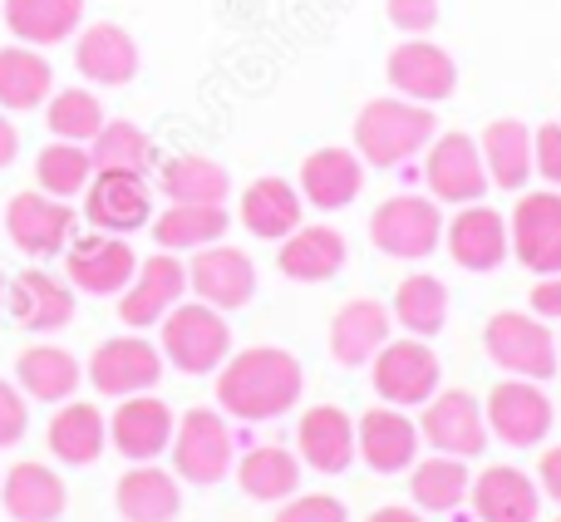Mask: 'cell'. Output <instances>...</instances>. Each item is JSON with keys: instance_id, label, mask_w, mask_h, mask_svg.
I'll use <instances>...</instances> for the list:
<instances>
[{"instance_id": "cell-10", "label": "cell", "mask_w": 561, "mask_h": 522, "mask_svg": "<svg viewBox=\"0 0 561 522\" xmlns=\"http://www.w3.org/2000/svg\"><path fill=\"white\" fill-rule=\"evenodd\" d=\"M424 183L434 193V203H478L488 193V168H483V148L468 134H434L424 158Z\"/></svg>"}, {"instance_id": "cell-43", "label": "cell", "mask_w": 561, "mask_h": 522, "mask_svg": "<svg viewBox=\"0 0 561 522\" xmlns=\"http://www.w3.org/2000/svg\"><path fill=\"white\" fill-rule=\"evenodd\" d=\"M45 124H49V134L65 138V144L89 148L99 128L108 124V114H104V104H99L94 89L69 84V89H55V94L45 99Z\"/></svg>"}, {"instance_id": "cell-20", "label": "cell", "mask_w": 561, "mask_h": 522, "mask_svg": "<svg viewBox=\"0 0 561 522\" xmlns=\"http://www.w3.org/2000/svg\"><path fill=\"white\" fill-rule=\"evenodd\" d=\"M173 409L158 395H128L108 419V444L128 458V464H153L158 454L173 449Z\"/></svg>"}, {"instance_id": "cell-16", "label": "cell", "mask_w": 561, "mask_h": 522, "mask_svg": "<svg viewBox=\"0 0 561 522\" xmlns=\"http://www.w3.org/2000/svg\"><path fill=\"white\" fill-rule=\"evenodd\" d=\"M183 291H187V266L178 261V252H158V257L138 261L134 281H128L124 296H118V320H124L128 330L158 326V320L183 300Z\"/></svg>"}, {"instance_id": "cell-22", "label": "cell", "mask_w": 561, "mask_h": 522, "mask_svg": "<svg viewBox=\"0 0 561 522\" xmlns=\"http://www.w3.org/2000/svg\"><path fill=\"white\" fill-rule=\"evenodd\" d=\"M513 252L507 237V217L493 213L488 203H468L463 213L448 223V257L463 271H497Z\"/></svg>"}, {"instance_id": "cell-21", "label": "cell", "mask_w": 561, "mask_h": 522, "mask_svg": "<svg viewBox=\"0 0 561 522\" xmlns=\"http://www.w3.org/2000/svg\"><path fill=\"white\" fill-rule=\"evenodd\" d=\"M419 444H424L419 424L394 405L369 409V415L355 424V454L365 458L375 474H404V468H414Z\"/></svg>"}, {"instance_id": "cell-49", "label": "cell", "mask_w": 561, "mask_h": 522, "mask_svg": "<svg viewBox=\"0 0 561 522\" xmlns=\"http://www.w3.org/2000/svg\"><path fill=\"white\" fill-rule=\"evenodd\" d=\"M533 310L537 316H557L561 320V271L557 276H542L533 286Z\"/></svg>"}, {"instance_id": "cell-54", "label": "cell", "mask_w": 561, "mask_h": 522, "mask_svg": "<svg viewBox=\"0 0 561 522\" xmlns=\"http://www.w3.org/2000/svg\"><path fill=\"white\" fill-rule=\"evenodd\" d=\"M557 350H561V336H557Z\"/></svg>"}, {"instance_id": "cell-2", "label": "cell", "mask_w": 561, "mask_h": 522, "mask_svg": "<svg viewBox=\"0 0 561 522\" xmlns=\"http://www.w3.org/2000/svg\"><path fill=\"white\" fill-rule=\"evenodd\" d=\"M438 134V118L428 104L394 94V99H369L355 118V154L369 168H399L404 158L424 154Z\"/></svg>"}, {"instance_id": "cell-7", "label": "cell", "mask_w": 561, "mask_h": 522, "mask_svg": "<svg viewBox=\"0 0 561 522\" xmlns=\"http://www.w3.org/2000/svg\"><path fill=\"white\" fill-rule=\"evenodd\" d=\"M369 365H375L379 399L394 405V409H419V405H428V399L438 395V355L419 336L389 340Z\"/></svg>"}, {"instance_id": "cell-13", "label": "cell", "mask_w": 561, "mask_h": 522, "mask_svg": "<svg viewBox=\"0 0 561 522\" xmlns=\"http://www.w3.org/2000/svg\"><path fill=\"white\" fill-rule=\"evenodd\" d=\"M385 79L414 104H444L458 89V65L444 45L434 39H404V45L389 49L385 59Z\"/></svg>"}, {"instance_id": "cell-55", "label": "cell", "mask_w": 561, "mask_h": 522, "mask_svg": "<svg viewBox=\"0 0 561 522\" xmlns=\"http://www.w3.org/2000/svg\"><path fill=\"white\" fill-rule=\"evenodd\" d=\"M557 522H561V518H557Z\"/></svg>"}, {"instance_id": "cell-46", "label": "cell", "mask_w": 561, "mask_h": 522, "mask_svg": "<svg viewBox=\"0 0 561 522\" xmlns=\"http://www.w3.org/2000/svg\"><path fill=\"white\" fill-rule=\"evenodd\" d=\"M385 15L399 35H428L438 25V0H385Z\"/></svg>"}, {"instance_id": "cell-6", "label": "cell", "mask_w": 561, "mask_h": 522, "mask_svg": "<svg viewBox=\"0 0 561 522\" xmlns=\"http://www.w3.org/2000/svg\"><path fill=\"white\" fill-rule=\"evenodd\" d=\"M173 468L197 488H213L232 474V429L217 409H187L173 429Z\"/></svg>"}, {"instance_id": "cell-38", "label": "cell", "mask_w": 561, "mask_h": 522, "mask_svg": "<svg viewBox=\"0 0 561 522\" xmlns=\"http://www.w3.org/2000/svg\"><path fill=\"white\" fill-rule=\"evenodd\" d=\"M158 188L168 203H222L232 197V173L203 154H178L158 168Z\"/></svg>"}, {"instance_id": "cell-37", "label": "cell", "mask_w": 561, "mask_h": 522, "mask_svg": "<svg viewBox=\"0 0 561 522\" xmlns=\"http://www.w3.org/2000/svg\"><path fill=\"white\" fill-rule=\"evenodd\" d=\"M55 94V69L35 45H0V109H39Z\"/></svg>"}, {"instance_id": "cell-14", "label": "cell", "mask_w": 561, "mask_h": 522, "mask_svg": "<svg viewBox=\"0 0 561 522\" xmlns=\"http://www.w3.org/2000/svg\"><path fill=\"white\" fill-rule=\"evenodd\" d=\"M134 271H138V257L124 237L94 232V237H75L65 247V276L84 296H124Z\"/></svg>"}, {"instance_id": "cell-18", "label": "cell", "mask_w": 561, "mask_h": 522, "mask_svg": "<svg viewBox=\"0 0 561 522\" xmlns=\"http://www.w3.org/2000/svg\"><path fill=\"white\" fill-rule=\"evenodd\" d=\"M84 217L108 237H128L153 223V193L138 173H94L84 188Z\"/></svg>"}, {"instance_id": "cell-35", "label": "cell", "mask_w": 561, "mask_h": 522, "mask_svg": "<svg viewBox=\"0 0 561 522\" xmlns=\"http://www.w3.org/2000/svg\"><path fill=\"white\" fill-rule=\"evenodd\" d=\"M300 188H290L286 178H256L242 193V223L252 237H266V242H286L300 227Z\"/></svg>"}, {"instance_id": "cell-48", "label": "cell", "mask_w": 561, "mask_h": 522, "mask_svg": "<svg viewBox=\"0 0 561 522\" xmlns=\"http://www.w3.org/2000/svg\"><path fill=\"white\" fill-rule=\"evenodd\" d=\"M533 163H537V173L561 193V124H547V128L533 134Z\"/></svg>"}, {"instance_id": "cell-26", "label": "cell", "mask_w": 561, "mask_h": 522, "mask_svg": "<svg viewBox=\"0 0 561 522\" xmlns=\"http://www.w3.org/2000/svg\"><path fill=\"white\" fill-rule=\"evenodd\" d=\"M75 65L89 84H104V89H118L138 75V45L124 25L114 20H99V25L79 30L75 39Z\"/></svg>"}, {"instance_id": "cell-44", "label": "cell", "mask_w": 561, "mask_h": 522, "mask_svg": "<svg viewBox=\"0 0 561 522\" xmlns=\"http://www.w3.org/2000/svg\"><path fill=\"white\" fill-rule=\"evenodd\" d=\"M89 178H94V158H89L84 144H65V138H55V144H45L35 154V183H39V193L59 197V203L84 193Z\"/></svg>"}, {"instance_id": "cell-9", "label": "cell", "mask_w": 561, "mask_h": 522, "mask_svg": "<svg viewBox=\"0 0 561 522\" xmlns=\"http://www.w3.org/2000/svg\"><path fill=\"white\" fill-rule=\"evenodd\" d=\"M552 399L542 395L537 379H517L507 375L503 385L488 389V429L513 449H537L552 434Z\"/></svg>"}, {"instance_id": "cell-31", "label": "cell", "mask_w": 561, "mask_h": 522, "mask_svg": "<svg viewBox=\"0 0 561 522\" xmlns=\"http://www.w3.org/2000/svg\"><path fill=\"white\" fill-rule=\"evenodd\" d=\"M350 261V247L335 227H296V232L280 242L276 266L286 271L300 286H316V281H330L340 266Z\"/></svg>"}, {"instance_id": "cell-8", "label": "cell", "mask_w": 561, "mask_h": 522, "mask_svg": "<svg viewBox=\"0 0 561 522\" xmlns=\"http://www.w3.org/2000/svg\"><path fill=\"white\" fill-rule=\"evenodd\" d=\"M5 237L30 261L65 257V247L75 242V207L49 193H15L5 203Z\"/></svg>"}, {"instance_id": "cell-4", "label": "cell", "mask_w": 561, "mask_h": 522, "mask_svg": "<svg viewBox=\"0 0 561 522\" xmlns=\"http://www.w3.org/2000/svg\"><path fill=\"white\" fill-rule=\"evenodd\" d=\"M483 345H488V360L497 370L517 379H552L561 370V350H557V336L542 316H527V310H497L483 330Z\"/></svg>"}, {"instance_id": "cell-52", "label": "cell", "mask_w": 561, "mask_h": 522, "mask_svg": "<svg viewBox=\"0 0 561 522\" xmlns=\"http://www.w3.org/2000/svg\"><path fill=\"white\" fill-rule=\"evenodd\" d=\"M369 522H424V518L409 513V508H379V513H369Z\"/></svg>"}, {"instance_id": "cell-23", "label": "cell", "mask_w": 561, "mask_h": 522, "mask_svg": "<svg viewBox=\"0 0 561 522\" xmlns=\"http://www.w3.org/2000/svg\"><path fill=\"white\" fill-rule=\"evenodd\" d=\"M468 503H473L478 522H537V513H542V488L523 468L497 464L473 478Z\"/></svg>"}, {"instance_id": "cell-3", "label": "cell", "mask_w": 561, "mask_h": 522, "mask_svg": "<svg viewBox=\"0 0 561 522\" xmlns=\"http://www.w3.org/2000/svg\"><path fill=\"white\" fill-rule=\"evenodd\" d=\"M158 326H163V345L158 350L183 375H213L232 355V326H227L222 310L203 306V300H187V306L178 300Z\"/></svg>"}, {"instance_id": "cell-15", "label": "cell", "mask_w": 561, "mask_h": 522, "mask_svg": "<svg viewBox=\"0 0 561 522\" xmlns=\"http://www.w3.org/2000/svg\"><path fill=\"white\" fill-rule=\"evenodd\" d=\"M419 434H424V444L434 449V454L473 458V454H483V444H488V419L468 389H438L424 405Z\"/></svg>"}, {"instance_id": "cell-40", "label": "cell", "mask_w": 561, "mask_h": 522, "mask_svg": "<svg viewBox=\"0 0 561 522\" xmlns=\"http://www.w3.org/2000/svg\"><path fill=\"white\" fill-rule=\"evenodd\" d=\"M89 158H94V173H138V178H148L158 154H153V138H148L138 124H128V118H108V124L94 134V144H89Z\"/></svg>"}, {"instance_id": "cell-12", "label": "cell", "mask_w": 561, "mask_h": 522, "mask_svg": "<svg viewBox=\"0 0 561 522\" xmlns=\"http://www.w3.org/2000/svg\"><path fill=\"white\" fill-rule=\"evenodd\" d=\"M507 237H513V257L537 276H557L561 271V193H527L517 197L513 217H507Z\"/></svg>"}, {"instance_id": "cell-27", "label": "cell", "mask_w": 561, "mask_h": 522, "mask_svg": "<svg viewBox=\"0 0 561 522\" xmlns=\"http://www.w3.org/2000/svg\"><path fill=\"white\" fill-rule=\"evenodd\" d=\"M365 188V163H359L355 148H316V154L300 163V197L316 203L320 213H340L350 207Z\"/></svg>"}, {"instance_id": "cell-45", "label": "cell", "mask_w": 561, "mask_h": 522, "mask_svg": "<svg viewBox=\"0 0 561 522\" xmlns=\"http://www.w3.org/2000/svg\"><path fill=\"white\" fill-rule=\"evenodd\" d=\"M276 522H350V513H345V503L330 493H296L280 503Z\"/></svg>"}, {"instance_id": "cell-47", "label": "cell", "mask_w": 561, "mask_h": 522, "mask_svg": "<svg viewBox=\"0 0 561 522\" xmlns=\"http://www.w3.org/2000/svg\"><path fill=\"white\" fill-rule=\"evenodd\" d=\"M30 429V405L25 395H20V385H10V379H0V449L20 444Z\"/></svg>"}, {"instance_id": "cell-19", "label": "cell", "mask_w": 561, "mask_h": 522, "mask_svg": "<svg viewBox=\"0 0 561 522\" xmlns=\"http://www.w3.org/2000/svg\"><path fill=\"white\" fill-rule=\"evenodd\" d=\"M187 286L197 291V300L213 310H242L247 300L256 296V266L242 247L213 242L193 257L187 266Z\"/></svg>"}, {"instance_id": "cell-25", "label": "cell", "mask_w": 561, "mask_h": 522, "mask_svg": "<svg viewBox=\"0 0 561 522\" xmlns=\"http://www.w3.org/2000/svg\"><path fill=\"white\" fill-rule=\"evenodd\" d=\"M389 320L394 316H389V306H379V300H369V296L345 300V306L335 310V320H330V355L345 370L369 365V360L389 345Z\"/></svg>"}, {"instance_id": "cell-39", "label": "cell", "mask_w": 561, "mask_h": 522, "mask_svg": "<svg viewBox=\"0 0 561 522\" xmlns=\"http://www.w3.org/2000/svg\"><path fill=\"white\" fill-rule=\"evenodd\" d=\"M237 484H242V493L256 498V503H286L300 488V458L280 444H262L237 464Z\"/></svg>"}, {"instance_id": "cell-42", "label": "cell", "mask_w": 561, "mask_h": 522, "mask_svg": "<svg viewBox=\"0 0 561 522\" xmlns=\"http://www.w3.org/2000/svg\"><path fill=\"white\" fill-rule=\"evenodd\" d=\"M468 488H473V474L463 468V458L434 454L424 464H414L409 474V493L424 513H454L458 503H468Z\"/></svg>"}, {"instance_id": "cell-17", "label": "cell", "mask_w": 561, "mask_h": 522, "mask_svg": "<svg viewBox=\"0 0 561 522\" xmlns=\"http://www.w3.org/2000/svg\"><path fill=\"white\" fill-rule=\"evenodd\" d=\"M5 310L20 330H35V336H55L75 320V286L39 266H25L20 276L5 281Z\"/></svg>"}, {"instance_id": "cell-53", "label": "cell", "mask_w": 561, "mask_h": 522, "mask_svg": "<svg viewBox=\"0 0 561 522\" xmlns=\"http://www.w3.org/2000/svg\"><path fill=\"white\" fill-rule=\"evenodd\" d=\"M0 310H5V271H0Z\"/></svg>"}, {"instance_id": "cell-5", "label": "cell", "mask_w": 561, "mask_h": 522, "mask_svg": "<svg viewBox=\"0 0 561 522\" xmlns=\"http://www.w3.org/2000/svg\"><path fill=\"white\" fill-rule=\"evenodd\" d=\"M369 237H375L379 252L394 261H424L444 242V213H438L434 197H414V193L385 197L375 207V217H369Z\"/></svg>"}, {"instance_id": "cell-36", "label": "cell", "mask_w": 561, "mask_h": 522, "mask_svg": "<svg viewBox=\"0 0 561 522\" xmlns=\"http://www.w3.org/2000/svg\"><path fill=\"white\" fill-rule=\"evenodd\" d=\"M478 148H483L488 178H493L497 188H507V193L527 188V178L537 173V163H533V128H527L523 118H497V124H488V134L478 138Z\"/></svg>"}, {"instance_id": "cell-34", "label": "cell", "mask_w": 561, "mask_h": 522, "mask_svg": "<svg viewBox=\"0 0 561 522\" xmlns=\"http://www.w3.org/2000/svg\"><path fill=\"white\" fill-rule=\"evenodd\" d=\"M5 30L20 45H59L84 25V0H5Z\"/></svg>"}, {"instance_id": "cell-1", "label": "cell", "mask_w": 561, "mask_h": 522, "mask_svg": "<svg viewBox=\"0 0 561 522\" xmlns=\"http://www.w3.org/2000/svg\"><path fill=\"white\" fill-rule=\"evenodd\" d=\"M300 389H306V370L280 345H252L242 355H227V365L217 370V405L247 424L290 415Z\"/></svg>"}, {"instance_id": "cell-50", "label": "cell", "mask_w": 561, "mask_h": 522, "mask_svg": "<svg viewBox=\"0 0 561 522\" xmlns=\"http://www.w3.org/2000/svg\"><path fill=\"white\" fill-rule=\"evenodd\" d=\"M537 488H542L552 503H561V444L557 449H547L542 454V464H537Z\"/></svg>"}, {"instance_id": "cell-28", "label": "cell", "mask_w": 561, "mask_h": 522, "mask_svg": "<svg viewBox=\"0 0 561 522\" xmlns=\"http://www.w3.org/2000/svg\"><path fill=\"white\" fill-rule=\"evenodd\" d=\"M45 439H49V454H55L59 464L89 468V464H94V458L108 449V419L99 415V405H84V399H65V405L55 409V419H49Z\"/></svg>"}, {"instance_id": "cell-29", "label": "cell", "mask_w": 561, "mask_h": 522, "mask_svg": "<svg viewBox=\"0 0 561 522\" xmlns=\"http://www.w3.org/2000/svg\"><path fill=\"white\" fill-rule=\"evenodd\" d=\"M118 518L124 522H173L183 513V488L168 468L158 464H134L124 478H118Z\"/></svg>"}, {"instance_id": "cell-32", "label": "cell", "mask_w": 561, "mask_h": 522, "mask_svg": "<svg viewBox=\"0 0 561 522\" xmlns=\"http://www.w3.org/2000/svg\"><path fill=\"white\" fill-rule=\"evenodd\" d=\"M232 217L222 203H168V213L153 217V242L163 252H203L222 242Z\"/></svg>"}, {"instance_id": "cell-11", "label": "cell", "mask_w": 561, "mask_h": 522, "mask_svg": "<svg viewBox=\"0 0 561 522\" xmlns=\"http://www.w3.org/2000/svg\"><path fill=\"white\" fill-rule=\"evenodd\" d=\"M163 379V350L144 336H114L94 350L89 360V385L108 399H128V395H148Z\"/></svg>"}, {"instance_id": "cell-51", "label": "cell", "mask_w": 561, "mask_h": 522, "mask_svg": "<svg viewBox=\"0 0 561 522\" xmlns=\"http://www.w3.org/2000/svg\"><path fill=\"white\" fill-rule=\"evenodd\" d=\"M15 154H20V134H15V124L0 114V168L15 163Z\"/></svg>"}, {"instance_id": "cell-30", "label": "cell", "mask_w": 561, "mask_h": 522, "mask_svg": "<svg viewBox=\"0 0 561 522\" xmlns=\"http://www.w3.org/2000/svg\"><path fill=\"white\" fill-rule=\"evenodd\" d=\"M0 503L15 522H59V513H65V478L45 464H15L0 478Z\"/></svg>"}, {"instance_id": "cell-33", "label": "cell", "mask_w": 561, "mask_h": 522, "mask_svg": "<svg viewBox=\"0 0 561 522\" xmlns=\"http://www.w3.org/2000/svg\"><path fill=\"white\" fill-rule=\"evenodd\" d=\"M79 379H84V370H79V360L69 355L65 345H30L25 355L15 360L20 395L39 399V405H65V399H75Z\"/></svg>"}, {"instance_id": "cell-24", "label": "cell", "mask_w": 561, "mask_h": 522, "mask_svg": "<svg viewBox=\"0 0 561 522\" xmlns=\"http://www.w3.org/2000/svg\"><path fill=\"white\" fill-rule=\"evenodd\" d=\"M296 449L316 474H345L355 464V419L340 405H316L300 415L296 424Z\"/></svg>"}, {"instance_id": "cell-41", "label": "cell", "mask_w": 561, "mask_h": 522, "mask_svg": "<svg viewBox=\"0 0 561 522\" xmlns=\"http://www.w3.org/2000/svg\"><path fill=\"white\" fill-rule=\"evenodd\" d=\"M389 316L419 340L438 336V330L448 326V286L438 276H428V271L404 276L399 291H394V310H389Z\"/></svg>"}]
</instances>
